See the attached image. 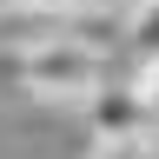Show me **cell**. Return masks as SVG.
Masks as SVG:
<instances>
[{
    "label": "cell",
    "mask_w": 159,
    "mask_h": 159,
    "mask_svg": "<svg viewBox=\"0 0 159 159\" xmlns=\"http://www.w3.org/2000/svg\"><path fill=\"white\" fill-rule=\"evenodd\" d=\"M33 47H86V53H126V0L113 7H0V53Z\"/></svg>",
    "instance_id": "obj_1"
},
{
    "label": "cell",
    "mask_w": 159,
    "mask_h": 159,
    "mask_svg": "<svg viewBox=\"0 0 159 159\" xmlns=\"http://www.w3.org/2000/svg\"><path fill=\"white\" fill-rule=\"evenodd\" d=\"M126 60L133 73L159 66V0H126Z\"/></svg>",
    "instance_id": "obj_4"
},
{
    "label": "cell",
    "mask_w": 159,
    "mask_h": 159,
    "mask_svg": "<svg viewBox=\"0 0 159 159\" xmlns=\"http://www.w3.org/2000/svg\"><path fill=\"white\" fill-rule=\"evenodd\" d=\"M113 80L106 53L86 47H33V53H0V99H33V106H80Z\"/></svg>",
    "instance_id": "obj_2"
},
{
    "label": "cell",
    "mask_w": 159,
    "mask_h": 159,
    "mask_svg": "<svg viewBox=\"0 0 159 159\" xmlns=\"http://www.w3.org/2000/svg\"><path fill=\"white\" fill-rule=\"evenodd\" d=\"M159 146L152 139H139V146H93V159H152Z\"/></svg>",
    "instance_id": "obj_5"
},
{
    "label": "cell",
    "mask_w": 159,
    "mask_h": 159,
    "mask_svg": "<svg viewBox=\"0 0 159 159\" xmlns=\"http://www.w3.org/2000/svg\"><path fill=\"white\" fill-rule=\"evenodd\" d=\"M0 7H113V0H0Z\"/></svg>",
    "instance_id": "obj_6"
},
{
    "label": "cell",
    "mask_w": 159,
    "mask_h": 159,
    "mask_svg": "<svg viewBox=\"0 0 159 159\" xmlns=\"http://www.w3.org/2000/svg\"><path fill=\"white\" fill-rule=\"evenodd\" d=\"M152 159H159V152H152Z\"/></svg>",
    "instance_id": "obj_7"
},
{
    "label": "cell",
    "mask_w": 159,
    "mask_h": 159,
    "mask_svg": "<svg viewBox=\"0 0 159 159\" xmlns=\"http://www.w3.org/2000/svg\"><path fill=\"white\" fill-rule=\"evenodd\" d=\"M80 113H86L93 146H139V139H152V133H159V113H152V99L139 93V80H133V73H113L99 93L80 99Z\"/></svg>",
    "instance_id": "obj_3"
}]
</instances>
